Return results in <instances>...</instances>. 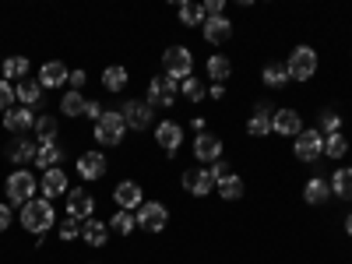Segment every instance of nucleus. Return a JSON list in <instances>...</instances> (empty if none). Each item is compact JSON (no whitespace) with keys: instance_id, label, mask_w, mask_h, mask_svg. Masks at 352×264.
Segmentation results:
<instances>
[{"instance_id":"nucleus-1","label":"nucleus","mask_w":352,"mask_h":264,"mask_svg":"<svg viewBox=\"0 0 352 264\" xmlns=\"http://www.w3.org/2000/svg\"><path fill=\"white\" fill-rule=\"evenodd\" d=\"M53 222H56V212H53V201H46V197H32L21 208V226L28 232H36V236H46V229Z\"/></svg>"},{"instance_id":"nucleus-2","label":"nucleus","mask_w":352,"mask_h":264,"mask_svg":"<svg viewBox=\"0 0 352 264\" xmlns=\"http://www.w3.org/2000/svg\"><path fill=\"white\" fill-rule=\"evenodd\" d=\"M162 71H166V78L169 81H187L190 74H194V56H190V50L187 46H169L166 53H162Z\"/></svg>"},{"instance_id":"nucleus-3","label":"nucleus","mask_w":352,"mask_h":264,"mask_svg":"<svg viewBox=\"0 0 352 264\" xmlns=\"http://www.w3.org/2000/svg\"><path fill=\"white\" fill-rule=\"evenodd\" d=\"M4 190H8V204H21V208H25V204L36 197V176L28 173V169H14L8 176Z\"/></svg>"},{"instance_id":"nucleus-4","label":"nucleus","mask_w":352,"mask_h":264,"mask_svg":"<svg viewBox=\"0 0 352 264\" xmlns=\"http://www.w3.org/2000/svg\"><path fill=\"white\" fill-rule=\"evenodd\" d=\"M124 138H127V124H124L120 109H106L102 120L96 124V141L109 148V144H120Z\"/></svg>"},{"instance_id":"nucleus-5","label":"nucleus","mask_w":352,"mask_h":264,"mask_svg":"<svg viewBox=\"0 0 352 264\" xmlns=\"http://www.w3.org/2000/svg\"><path fill=\"white\" fill-rule=\"evenodd\" d=\"M285 71H289L292 81H310V78L317 74V53H314L310 46H296V50L289 53Z\"/></svg>"},{"instance_id":"nucleus-6","label":"nucleus","mask_w":352,"mask_h":264,"mask_svg":"<svg viewBox=\"0 0 352 264\" xmlns=\"http://www.w3.org/2000/svg\"><path fill=\"white\" fill-rule=\"evenodd\" d=\"M292 152H296V159L300 162H317L320 155H324V134H320L317 127L314 131H300L296 134V141H292Z\"/></svg>"},{"instance_id":"nucleus-7","label":"nucleus","mask_w":352,"mask_h":264,"mask_svg":"<svg viewBox=\"0 0 352 264\" xmlns=\"http://www.w3.org/2000/svg\"><path fill=\"white\" fill-rule=\"evenodd\" d=\"M184 190L190 194V197H208L212 190H215V173L208 169V166H197V169H187L184 173Z\"/></svg>"},{"instance_id":"nucleus-8","label":"nucleus","mask_w":352,"mask_h":264,"mask_svg":"<svg viewBox=\"0 0 352 264\" xmlns=\"http://www.w3.org/2000/svg\"><path fill=\"white\" fill-rule=\"evenodd\" d=\"M120 116H124V124H127L131 131H148L155 109H152L148 102H144V99H127V102H124V109H120Z\"/></svg>"},{"instance_id":"nucleus-9","label":"nucleus","mask_w":352,"mask_h":264,"mask_svg":"<svg viewBox=\"0 0 352 264\" xmlns=\"http://www.w3.org/2000/svg\"><path fill=\"white\" fill-rule=\"evenodd\" d=\"M148 102L152 109H173V102H176V81H169L166 74L162 78H152L148 81Z\"/></svg>"},{"instance_id":"nucleus-10","label":"nucleus","mask_w":352,"mask_h":264,"mask_svg":"<svg viewBox=\"0 0 352 264\" xmlns=\"http://www.w3.org/2000/svg\"><path fill=\"white\" fill-rule=\"evenodd\" d=\"M138 226L141 229H148V232H162L166 229V222H169V212H166V204H159V201H144L141 208H138Z\"/></svg>"},{"instance_id":"nucleus-11","label":"nucleus","mask_w":352,"mask_h":264,"mask_svg":"<svg viewBox=\"0 0 352 264\" xmlns=\"http://www.w3.org/2000/svg\"><path fill=\"white\" fill-rule=\"evenodd\" d=\"M67 215L78 219V222H88V219H96V197L88 194V190H67Z\"/></svg>"},{"instance_id":"nucleus-12","label":"nucleus","mask_w":352,"mask_h":264,"mask_svg":"<svg viewBox=\"0 0 352 264\" xmlns=\"http://www.w3.org/2000/svg\"><path fill=\"white\" fill-rule=\"evenodd\" d=\"M303 131V116L296 109H275L272 113V134L278 138H296Z\"/></svg>"},{"instance_id":"nucleus-13","label":"nucleus","mask_w":352,"mask_h":264,"mask_svg":"<svg viewBox=\"0 0 352 264\" xmlns=\"http://www.w3.org/2000/svg\"><path fill=\"white\" fill-rule=\"evenodd\" d=\"M39 190H43L46 201H53V197H67V190H71L67 173H64L60 166H56V169H46V173H43V180H39Z\"/></svg>"},{"instance_id":"nucleus-14","label":"nucleus","mask_w":352,"mask_h":264,"mask_svg":"<svg viewBox=\"0 0 352 264\" xmlns=\"http://www.w3.org/2000/svg\"><path fill=\"white\" fill-rule=\"evenodd\" d=\"M113 201H116V212H134V208L144 204V194H141V187L134 180H124V184H116Z\"/></svg>"},{"instance_id":"nucleus-15","label":"nucleus","mask_w":352,"mask_h":264,"mask_svg":"<svg viewBox=\"0 0 352 264\" xmlns=\"http://www.w3.org/2000/svg\"><path fill=\"white\" fill-rule=\"evenodd\" d=\"M194 159L204 162V166L219 162V159H222V141H219L215 134H208V131L197 134V138H194Z\"/></svg>"},{"instance_id":"nucleus-16","label":"nucleus","mask_w":352,"mask_h":264,"mask_svg":"<svg viewBox=\"0 0 352 264\" xmlns=\"http://www.w3.org/2000/svg\"><path fill=\"white\" fill-rule=\"evenodd\" d=\"M155 141L162 144L166 155H176V152H180V141H184V127L176 124V120H162L155 127Z\"/></svg>"},{"instance_id":"nucleus-17","label":"nucleus","mask_w":352,"mask_h":264,"mask_svg":"<svg viewBox=\"0 0 352 264\" xmlns=\"http://www.w3.org/2000/svg\"><path fill=\"white\" fill-rule=\"evenodd\" d=\"M201 32H204V43H212V46H222L232 39V21L222 14V18H204L201 25Z\"/></svg>"},{"instance_id":"nucleus-18","label":"nucleus","mask_w":352,"mask_h":264,"mask_svg":"<svg viewBox=\"0 0 352 264\" xmlns=\"http://www.w3.org/2000/svg\"><path fill=\"white\" fill-rule=\"evenodd\" d=\"M4 127H8L11 134H25V131H32V127H36V113L28 109V106H14V109H8V113H4Z\"/></svg>"},{"instance_id":"nucleus-19","label":"nucleus","mask_w":352,"mask_h":264,"mask_svg":"<svg viewBox=\"0 0 352 264\" xmlns=\"http://www.w3.org/2000/svg\"><path fill=\"white\" fill-rule=\"evenodd\" d=\"M78 173H81V180H102L106 176V155L102 152H85L78 159Z\"/></svg>"},{"instance_id":"nucleus-20","label":"nucleus","mask_w":352,"mask_h":264,"mask_svg":"<svg viewBox=\"0 0 352 264\" xmlns=\"http://www.w3.org/2000/svg\"><path fill=\"white\" fill-rule=\"evenodd\" d=\"M272 106L268 102H261L257 109H254V116H250V120H247V134L250 138H268L272 134Z\"/></svg>"},{"instance_id":"nucleus-21","label":"nucleus","mask_w":352,"mask_h":264,"mask_svg":"<svg viewBox=\"0 0 352 264\" xmlns=\"http://www.w3.org/2000/svg\"><path fill=\"white\" fill-rule=\"evenodd\" d=\"M36 152H39V141H32V138H18V141L8 144V159H11L14 166L36 162Z\"/></svg>"},{"instance_id":"nucleus-22","label":"nucleus","mask_w":352,"mask_h":264,"mask_svg":"<svg viewBox=\"0 0 352 264\" xmlns=\"http://www.w3.org/2000/svg\"><path fill=\"white\" fill-rule=\"evenodd\" d=\"M67 78H71V71H67L60 60H50V64L39 67V85H43V88H64Z\"/></svg>"},{"instance_id":"nucleus-23","label":"nucleus","mask_w":352,"mask_h":264,"mask_svg":"<svg viewBox=\"0 0 352 264\" xmlns=\"http://www.w3.org/2000/svg\"><path fill=\"white\" fill-rule=\"evenodd\" d=\"M81 240H85L88 247H106V240H109V222L88 219V222L81 226Z\"/></svg>"},{"instance_id":"nucleus-24","label":"nucleus","mask_w":352,"mask_h":264,"mask_svg":"<svg viewBox=\"0 0 352 264\" xmlns=\"http://www.w3.org/2000/svg\"><path fill=\"white\" fill-rule=\"evenodd\" d=\"M328 197H331V184L328 180H320V176L307 180V187H303V201L307 204H324Z\"/></svg>"},{"instance_id":"nucleus-25","label":"nucleus","mask_w":352,"mask_h":264,"mask_svg":"<svg viewBox=\"0 0 352 264\" xmlns=\"http://www.w3.org/2000/svg\"><path fill=\"white\" fill-rule=\"evenodd\" d=\"M331 197H345V201H352V169H349V166L331 173Z\"/></svg>"},{"instance_id":"nucleus-26","label":"nucleus","mask_w":352,"mask_h":264,"mask_svg":"<svg viewBox=\"0 0 352 264\" xmlns=\"http://www.w3.org/2000/svg\"><path fill=\"white\" fill-rule=\"evenodd\" d=\"M215 190H219V197H226V201H240L247 187H243V180H240L236 173H229L226 180H219V184H215Z\"/></svg>"},{"instance_id":"nucleus-27","label":"nucleus","mask_w":352,"mask_h":264,"mask_svg":"<svg viewBox=\"0 0 352 264\" xmlns=\"http://www.w3.org/2000/svg\"><path fill=\"white\" fill-rule=\"evenodd\" d=\"M229 74H232V60H229L226 53H215V56H208V78H212L215 85H222Z\"/></svg>"},{"instance_id":"nucleus-28","label":"nucleus","mask_w":352,"mask_h":264,"mask_svg":"<svg viewBox=\"0 0 352 264\" xmlns=\"http://www.w3.org/2000/svg\"><path fill=\"white\" fill-rule=\"evenodd\" d=\"M60 162H64V152L56 148L53 141H50V144H39V152H36V166H39V169H56Z\"/></svg>"},{"instance_id":"nucleus-29","label":"nucleus","mask_w":352,"mask_h":264,"mask_svg":"<svg viewBox=\"0 0 352 264\" xmlns=\"http://www.w3.org/2000/svg\"><path fill=\"white\" fill-rule=\"evenodd\" d=\"M14 92H18L21 106L32 109V106H39V102H43V92H46V88H43V85H36V81H21V85L14 88Z\"/></svg>"},{"instance_id":"nucleus-30","label":"nucleus","mask_w":352,"mask_h":264,"mask_svg":"<svg viewBox=\"0 0 352 264\" xmlns=\"http://www.w3.org/2000/svg\"><path fill=\"white\" fill-rule=\"evenodd\" d=\"M28 74V56H8L4 64H0V78L11 81V78H25Z\"/></svg>"},{"instance_id":"nucleus-31","label":"nucleus","mask_w":352,"mask_h":264,"mask_svg":"<svg viewBox=\"0 0 352 264\" xmlns=\"http://www.w3.org/2000/svg\"><path fill=\"white\" fill-rule=\"evenodd\" d=\"M180 21L187 28H201L204 25V8L194 4V0H184V4H180Z\"/></svg>"},{"instance_id":"nucleus-32","label":"nucleus","mask_w":352,"mask_h":264,"mask_svg":"<svg viewBox=\"0 0 352 264\" xmlns=\"http://www.w3.org/2000/svg\"><path fill=\"white\" fill-rule=\"evenodd\" d=\"M127 78H131L127 67H116V64L102 71V85L109 88V92H120V88H127Z\"/></svg>"},{"instance_id":"nucleus-33","label":"nucleus","mask_w":352,"mask_h":264,"mask_svg":"<svg viewBox=\"0 0 352 264\" xmlns=\"http://www.w3.org/2000/svg\"><path fill=\"white\" fill-rule=\"evenodd\" d=\"M85 109H88V99L81 92H64V99H60V113L64 116H81Z\"/></svg>"},{"instance_id":"nucleus-34","label":"nucleus","mask_w":352,"mask_h":264,"mask_svg":"<svg viewBox=\"0 0 352 264\" xmlns=\"http://www.w3.org/2000/svg\"><path fill=\"white\" fill-rule=\"evenodd\" d=\"M345 152H349V141H345L342 131L324 138V155H328V159H345Z\"/></svg>"},{"instance_id":"nucleus-35","label":"nucleus","mask_w":352,"mask_h":264,"mask_svg":"<svg viewBox=\"0 0 352 264\" xmlns=\"http://www.w3.org/2000/svg\"><path fill=\"white\" fill-rule=\"evenodd\" d=\"M261 78H264V85H272V88H285V85H289V71H285V64H268Z\"/></svg>"},{"instance_id":"nucleus-36","label":"nucleus","mask_w":352,"mask_h":264,"mask_svg":"<svg viewBox=\"0 0 352 264\" xmlns=\"http://www.w3.org/2000/svg\"><path fill=\"white\" fill-rule=\"evenodd\" d=\"M36 141L39 144L56 141V120H53V116H36Z\"/></svg>"},{"instance_id":"nucleus-37","label":"nucleus","mask_w":352,"mask_h":264,"mask_svg":"<svg viewBox=\"0 0 352 264\" xmlns=\"http://www.w3.org/2000/svg\"><path fill=\"white\" fill-rule=\"evenodd\" d=\"M109 229L120 232V236H131V232L138 229V219H134L131 212H116V215L109 219Z\"/></svg>"},{"instance_id":"nucleus-38","label":"nucleus","mask_w":352,"mask_h":264,"mask_svg":"<svg viewBox=\"0 0 352 264\" xmlns=\"http://www.w3.org/2000/svg\"><path fill=\"white\" fill-rule=\"evenodd\" d=\"M317 131L324 134V138H328V134H338V131H342V116H338L335 109H324V113H320V120H317Z\"/></svg>"},{"instance_id":"nucleus-39","label":"nucleus","mask_w":352,"mask_h":264,"mask_svg":"<svg viewBox=\"0 0 352 264\" xmlns=\"http://www.w3.org/2000/svg\"><path fill=\"white\" fill-rule=\"evenodd\" d=\"M180 92H184V99H187V102H201V99H204V81L190 74L187 81H180Z\"/></svg>"},{"instance_id":"nucleus-40","label":"nucleus","mask_w":352,"mask_h":264,"mask_svg":"<svg viewBox=\"0 0 352 264\" xmlns=\"http://www.w3.org/2000/svg\"><path fill=\"white\" fill-rule=\"evenodd\" d=\"M14 99H18V92H14V88L4 81V78H0V109H14Z\"/></svg>"},{"instance_id":"nucleus-41","label":"nucleus","mask_w":352,"mask_h":264,"mask_svg":"<svg viewBox=\"0 0 352 264\" xmlns=\"http://www.w3.org/2000/svg\"><path fill=\"white\" fill-rule=\"evenodd\" d=\"M78 236H81V222L67 215V219H64V226H60V240L67 243V240H78Z\"/></svg>"},{"instance_id":"nucleus-42","label":"nucleus","mask_w":352,"mask_h":264,"mask_svg":"<svg viewBox=\"0 0 352 264\" xmlns=\"http://www.w3.org/2000/svg\"><path fill=\"white\" fill-rule=\"evenodd\" d=\"M204 18H222V11H226V0H204Z\"/></svg>"},{"instance_id":"nucleus-43","label":"nucleus","mask_w":352,"mask_h":264,"mask_svg":"<svg viewBox=\"0 0 352 264\" xmlns=\"http://www.w3.org/2000/svg\"><path fill=\"white\" fill-rule=\"evenodd\" d=\"M88 81V74L85 71H71V78H67V85H71V92H81V85Z\"/></svg>"},{"instance_id":"nucleus-44","label":"nucleus","mask_w":352,"mask_h":264,"mask_svg":"<svg viewBox=\"0 0 352 264\" xmlns=\"http://www.w3.org/2000/svg\"><path fill=\"white\" fill-rule=\"evenodd\" d=\"M212 173H215V184H219V180H226V176H229V173H232V166H229V162H222V159H219V162H215V166H212Z\"/></svg>"},{"instance_id":"nucleus-45","label":"nucleus","mask_w":352,"mask_h":264,"mask_svg":"<svg viewBox=\"0 0 352 264\" xmlns=\"http://www.w3.org/2000/svg\"><path fill=\"white\" fill-rule=\"evenodd\" d=\"M102 113H106V109H102V106H99L96 99H92V102H88V109H85V116H92V120H96V124L102 120Z\"/></svg>"},{"instance_id":"nucleus-46","label":"nucleus","mask_w":352,"mask_h":264,"mask_svg":"<svg viewBox=\"0 0 352 264\" xmlns=\"http://www.w3.org/2000/svg\"><path fill=\"white\" fill-rule=\"evenodd\" d=\"M11 226V208H8V204H0V232H4Z\"/></svg>"},{"instance_id":"nucleus-47","label":"nucleus","mask_w":352,"mask_h":264,"mask_svg":"<svg viewBox=\"0 0 352 264\" xmlns=\"http://www.w3.org/2000/svg\"><path fill=\"white\" fill-rule=\"evenodd\" d=\"M208 96H212V99H222V96H226V85H212Z\"/></svg>"},{"instance_id":"nucleus-48","label":"nucleus","mask_w":352,"mask_h":264,"mask_svg":"<svg viewBox=\"0 0 352 264\" xmlns=\"http://www.w3.org/2000/svg\"><path fill=\"white\" fill-rule=\"evenodd\" d=\"M345 232H349V236H352V215L345 219Z\"/></svg>"},{"instance_id":"nucleus-49","label":"nucleus","mask_w":352,"mask_h":264,"mask_svg":"<svg viewBox=\"0 0 352 264\" xmlns=\"http://www.w3.org/2000/svg\"><path fill=\"white\" fill-rule=\"evenodd\" d=\"M0 64H4V60H0Z\"/></svg>"}]
</instances>
